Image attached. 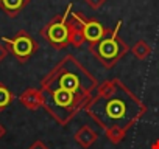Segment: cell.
Returning a JSON list of instances; mask_svg holds the SVG:
<instances>
[{
	"instance_id": "6da1fadb",
	"label": "cell",
	"mask_w": 159,
	"mask_h": 149,
	"mask_svg": "<svg viewBox=\"0 0 159 149\" xmlns=\"http://www.w3.org/2000/svg\"><path fill=\"white\" fill-rule=\"evenodd\" d=\"M98 83L75 56H64L41 81L42 107L61 124L67 126L94 98Z\"/></svg>"
},
{
	"instance_id": "7a4b0ae2",
	"label": "cell",
	"mask_w": 159,
	"mask_h": 149,
	"mask_svg": "<svg viewBox=\"0 0 159 149\" xmlns=\"http://www.w3.org/2000/svg\"><path fill=\"white\" fill-rule=\"evenodd\" d=\"M88 115L102 127H122L128 130L147 112V106L119 79L111 95H95L84 109Z\"/></svg>"
},
{
	"instance_id": "3957f363",
	"label": "cell",
	"mask_w": 159,
	"mask_h": 149,
	"mask_svg": "<svg viewBox=\"0 0 159 149\" xmlns=\"http://www.w3.org/2000/svg\"><path fill=\"white\" fill-rule=\"evenodd\" d=\"M122 20H119L103 39H100L95 44H89V51L91 54L102 62L103 67L112 68L117 65V62L129 51V47L125 44V40L120 37V28H122Z\"/></svg>"
},
{
	"instance_id": "277c9868",
	"label": "cell",
	"mask_w": 159,
	"mask_h": 149,
	"mask_svg": "<svg viewBox=\"0 0 159 149\" xmlns=\"http://www.w3.org/2000/svg\"><path fill=\"white\" fill-rule=\"evenodd\" d=\"M72 8H73V5L69 3L67 8L64 10V13L55 16L50 22H47V25H44L41 28V36L44 37V40H47L56 50H62L67 45H70V42H69V37H70L69 17H70Z\"/></svg>"
},
{
	"instance_id": "5b68a950",
	"label": "cell",
	"mask_w": 159,
	"mask_h": 149,
	"mask_svg": "<svg viewBox=\"0 0 159 149\" xmlns=\"http://www.w3.org/2000/svg\"><path fill=\"white\" fill-rule=\"evenodd\" d=\"M2 40L8 48V53H11L20 64H25L39 50L38 40L25 30H19L13 37H2Z\"/></svg>"
},
{
	"instance_id": "8992f818",
	"label": "cell",
	"mask_w": 159,
	"mask_h": 149,
	"mask_svg": "<svg viewBox=\"0 0 159 149\" xmlns=\"http://www.w3.org/2000/svg\"><path fill=\"white\" fill-rule=\"evenodd\" d=\"M75 16L78 17L80 25H81V31L84 34V39L89 44L98 42L100 39H103L111 31L106 27H103L102 22H98L97 19H88V17H84L83 14H80V13H75Z\"/></svg>"
},
{
	"instance_id": "52a82bcc",
	"label": "cell",
	"mask_w": 159,
	"mask_h": 149,
	"mask_svg": "<svg viewBox=\"0 0 159 149\" xmlns=\"http://www.w3.org/2000/svg\"><path fill=\"white\" fill-rule=\"evenodd\" d=\"M19 103L28 110H36L42 107V93L39 89H27L19 95Z\"/></svg>"
},
{
	"instance_id": "ba28073f",
	"label": "cell",
	"mask_w": 159,
	"mask_h": 149,
	"mask_svg": "<svg viewBox=\"0 0 159 149\" xmlns=\"http://www.w3.org/2000/svg\"><path fill=\"white\" fill-rule=\"evenodd\" d=\"M75 141L80 144V146H83V147H91L95 141H97V138H98V135H97V132L91 127V126H88V124H84V126H81L76 132H75Z\"/></svg>"
},
{
	"instance_id": "9c48e42d",
	"label": "cell",
	"mask_w": 159,
	"mask_h": 149,
	"mask_svg": "<svg viewBox=\"0 0 159 149\" xmlns=\"http://www.w3.org/2000/svg\"><path fill=\"white\" fill-rule=\"evenodd\" d=\"M31 0H0V8L8 17H17Z\"/></svg>"
},
{
	"instance_id": "30bf717a",
	"label": "cell",
	"mask_w": 159,
	"mask_h": 149,
	"mask_svg": "<svg viewBox=\"0 0 159 149\" xmlns=\"http://www.w3.org/2000/svg\"><path fill=\"white\" fill-rule=\"evenodd\" d=\"M129 51L134 54V57H137L139 61H145L150 54H151V51H153V48H151V45L148 44V42H145L143 39H140V40H137L131 48H129Z\"/></svg>"
},
{
	"instance_id": "8fae6325",
	"label": "cell",
	"mask_w": 159,
	"mask_h": 149,
	"mask_svg": "<svg viewBox=\"0 0 159 149\" xmlns=\"http://www.w3.org/2000/svg\"><path fill=\"white\" fill-rule=\"evenodd\" d=\"M105 135L112 144H119L120 141H123V138L126 135V130L122 129V127H109V129L105 130Z\"/></svg>"
},
{
	"instance_id": "7c38bea8",
	"label": "cell",
	"mask_w": 159,
	"mask_h": 149,
	"mask_svg": "<svg viewBox=\"0 0 159 149\" xmlns=\"http://www.w3.org/2000/svg\"><path fill=\"white\" fill-rule=\"evenodd\" d=\"M14 100V95L13 92L3 84V83H0V110H3L7 109Z\"/></svg>"
},
{
	"instance_id": "4fadbf2b",
	"label": "cell",
	"mask_w": 159,
	"mask_h": 149,
	"mask_svg": "<svg viewBox=\"0 0 159 149\" xmlns=\"http://www.w3.org/2000/svg\"><path fill=\"white\" fill-rule=\"evenodd\" d=\"M116 89V78L114 79H108L103 81L102 84H98L97 87V95H111Z\"/></svg>"
},
{
	"instance_id": "5bb4252c",
	"label": "cell",
	"mask_w": 159,
	"mask_h": 149,
	"mask_svg": "<svg viewBox=\"0 0 159 149\" xmlns=\"http://www.w3.org/2000/svg\"><path fill=\"white\" fill-rule=\"evenodd\" d=\"M86 3H88L91 8L98 10V8H102V6L106 3V0H86Z\"/></svg>"
},
{
	"instance_id": "9a60e30c",
	"label": "cell",
	"mask_w": 159,
	"mask_h": 149,
	"mask_svg": "<svg viewBox=\"0 0 159 149\" xmlns=\"http://www.w3.org/2000/svg\"><path fill=\"white\" fill-rule=\"evenodd\" d=\"M28 149H48V147H47V146H45V144H44L41 140H38V141H34V143H33V144H31Z\"/></svg>"
},
{
	"instance_id": "2e32d148",
	"label": "cell",
	"mask_w": 159,
	"mask_h": 149,
	"mask_svg": "<svg viewBox=\"0 0 159 149\" xmlns=\"http://www.w3.org/2000/svg\"><path fill=\"white\" fill-rule=\"evenodd\" d=\"M7 56H8V48L3 44H0V62H2Z\"/></svg>"
},
{
	"instance_id": "e0dca14e",
	"label": "cell",
	"mask_w": 159,
	"mask_h": 149,
	"mask_svg": "<svg viewBox=\"0 0 159 149\" xmlns=\"http://www.w3.org/2000/svg\"><path fill=\"white\" fill-rule=\"evenodd\" d=\"M150 149H159V138H157L156 141H153V143H151Z\"/></svg>"
},
{
	"instance_id": "ac0fdd59",
	"label": "cell",
	"mask_w": 159,
	"mask_h": 149,
	"mask_svg": "<svg viewBox=\"0 0 159 149\" xmlns=\"http://www.w3.org/2000/svg\"><path fill=\"white\" fill-rule=\"evenodd\" d=\"M5 132H7V130H5V127H3L2 124H0V138H2V137L5 135Z\"/></svg>"
}]
</instances>
